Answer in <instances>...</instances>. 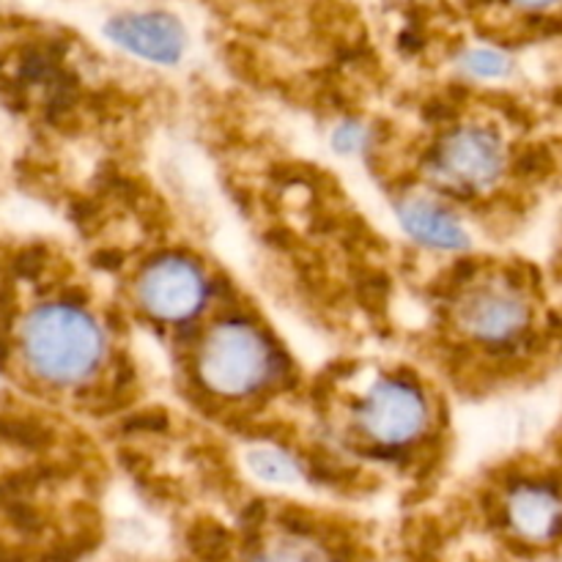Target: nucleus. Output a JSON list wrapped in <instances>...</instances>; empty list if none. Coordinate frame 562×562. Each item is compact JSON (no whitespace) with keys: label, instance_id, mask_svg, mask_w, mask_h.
I'll list each match as a JSON object with an SVG mask.
<instances>
[{"label":"nucleus","instance_id":"obj_1","mask_svg":"<svg viewBox=\"0 0 562 562\" xmlns=\"http://www.w3.org/2000/svg\"><path fill=\"white\" fill-rule=\"evenodd\" d=\"M20 362L38 384L80 390L91 384L108 360V335L80 302L49 300L25 313L16 333Z\"/></svg>","mask_w":562,"mask_h":562},{"label":"nucleus","instance_id":"obj_2","mask_svg":"<svg viewBox=\"0 0 562 562\" xmlns=\"http://www.w3.org/2000/svg\"><path fill=\"white\" fill-rule=\"evenodd\" d=\"M538 324V302L527 280L486 269L453 291L450 327L464 344L483 351H510L527 344Z\"/></svg>","mask_w":562,"mask_h":562},{"label":"nucleus","instance_id":"obj_3","mask_svg":"<svg viewBox=\"0 0 562 562\" xmlns=\"http://www.w3.org/2000/svg\"><path fill=\"white\" fill-rule=\"evenodd\" d=\"M195 376L217 398H252L278 376V349L250 318H223L198 344Z\"/></svg>","mask_w":562,"mask_h":562},{"label":"nucleus","instance_id":"obj_4","mask_svg":"<svg viewBox=\"0 0 562 562\" xmlns=\"http://www.w3.org/2000/svg\"><path fill=\"white\" fill-rule=\"evenodd\" d=\"M423 170L437 195H488L508 176L510 146L497 126L464 121L437 137Z\"/></svg>","mask_w":562,"mask_h":562},{"label":"nucleus","instance_id":"obj_5","mask_svg":"<svg viewBox=\"0 0 562 562\" xmlns=\"http://www.w3.org/2000/svg\"><path fill=\"white\" fill-rule=\"evenodd\" d=\"M351 426L371 448L382 453H404L431 431V398L415 379L404 373H379L357 393L351 404Z\"/></svg>","mask_w":562,"mask_h":562},{"label":"nucleus","instance_id":"obj_6","mask_svg":"<svg viewBox=\"0 0 562 562\" xmlns=\"http://www.w3.org/2000/svg\"><path fill=\"white\" fill-rule=\"evenodd\" d=\"M135 302L151 322L187 324L206 307L209 278L195 258L179 252L157 256L137 274Z\"/></svg>","mask_w":562,"mask_h":562},{"label":"nucleus","instance_id":"obj_7","mask_svg":"<svg viewBox=\"0 0 562 562\" xmlns=\"http://www.w3.org/2000/svg\"><path fill=\"white\" fill-rule=\"evenodd\" d=\"M104 36L124 53L157 66H176L187 53V31L168 11H124L104 22Z\"/></svg>","mask_w":562,"mask_h":562},{"label":"nucleus","instance_id":"obj_8","mask_svg":"<svg viewBox=\"0 0 562 562\" xmlns=\"http://www.w3.org/2000/svg\"><path fill=\"white\" fill-rule=\"evenodd\" d=\"M401 231L415 245L434 252L470 250L472 236L464 220L437 195V192H406L393 203Z\"/></svg>","mask_w":562,"mask_h":562},{"label":"nucleus","instance_id":"obj_9","mask_svg":"<svg viewBox=\"0 0 562 562\" xmlns=\"http://www.w3.org/2000/svg\"><path fill=\"white\" fill-rule=\"evenodd\" d=\"M558 486L547 481H525L516 483L508 494V503L499 505V519L503 527L521 525L525 530L547 527L549 536H558Z\"/></svg>","mask_w":562,"mask_h":562},{"label":"nucleus","instance_id":"obj_10","mask_svg":"<svg viewBox=\"0 0 562 562\" xmlns=\"http://www.w3.org/2000/svg\"><path fill=\"white\" fill-rule=\"evenodd\" d=\"M459 69L470 80H505L514 71V58L497 47H470L459 55Z\"/></svg>","mask_w":562,"mask_h":562},{"label":"nucleus","instance_id":"obj_11","mask_svg":"<svg viewBox=\"0 0 562 562\" xmlns=\"http://www.w3.org/2000/svg\"><path fill=\"white\" fill-rule=\"evenodd\" d=\"M247 467H250L258 477H263V481H274V483H289L302 475L294 456L285 453V450L280 448H269V445L267 448L250 450V453H247Z\"/></svg>","mask_w":562,"mask_h":562},{"label":"nucleus","instance_id":"obj_12","mask_svg":"<svg viewBox=\"0 0 562 562\" xmlns=\"http://www.w3.org/2000/svg\"><path fill=\"white\" fill-rule=\"evenodd\" d=\"M329 143H333V148L338 154H344V157H351V154H362L368 146H371V130H368L362 121H340L338 126L333 130V135H329Z\"/></svg>","mask_w":562,"mask_h":562},{"label":"nucleus","instance_id":"obj_13","mask_svg":"<svg viewBox=\"0 0 562 562\" xmlns=\"http://www.w3.org/2000/svg\"><path fill=\"white\" fill-rule=\"evenodd\" d=\"M514 9L530 11V14H541V11H549L558 5V0H508Z\"/></svg>","mask_w":562,"mask_h":562}]
</instances>
